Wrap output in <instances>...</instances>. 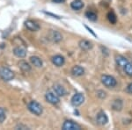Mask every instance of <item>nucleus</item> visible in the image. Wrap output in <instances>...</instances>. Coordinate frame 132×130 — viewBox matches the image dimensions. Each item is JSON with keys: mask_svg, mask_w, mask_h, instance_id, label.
<instances>
[{"mask_svg": "<svg viewBox=\"0 0 132 130\" xmlns=\"http://www.w3.org/2000/svg\"><path fill=\"white\" fill-rule=\"evenodd\" d=\"M0 78L4 81H11L14 78V72L9 68L1 67L0 68Z\"/></svg>", "mask_w": 132, "mask_h": 130, "instance_id": "1", "label": "nucleus"}, {"mask_svg": "<svg viewBox=\"0 0 132 130\" xmlns=\"http://www.w3.org/2000/svg\"><path fill=\"white\" fill-rule=\"evenodd\" d=\"M101 83L107 88H114L117 84V81L116 78L114 76L108 75H103L101 76Z\"/></svg>", "mask_w": 132, "mask_h": 130, "instance_id": "2", "label": "nucleus"}, {"mask_svg": "<svg viewBox=\"0 0 132 130\" xmlns=\"http://www.w3.org/2000/svg\"><path fill=\"white\" fill-rule=\"evenodd\" d=\"M27 107H28V110L32 114L37 115V116H40L42 114V106L36 101H31L28 104Z\"/></svg>", "mask_w": 132, "mask_h": 130, "instance_id": "3", "label": "nucleus"}, {"mask_svg": "<svg viewBox=\"0 0 132 130\" xmlns=\"http://www.w3.org/2000/svg\"><path fill=\"white\" fill-rule=\"evenodd\" d=\"M62 129L63 130H80L81 126L78 125V123L74 122L72 120H65L64 123L63 124Z\"/></svg>", "mask_w": 132, "mask_h": 130, "instance_id": "4", "label": "nucleus"}, {"mask_svg": "<svg viewBox=\"0 0 132 130\" xmlns=\"http://www.w3.org/2000/svg\"><path fill=\"white\" fill-rule=\"evenodd\" d=\"M85 101V97L82 93H76L71 98V105L73 106H81Z\"/></svg>", "mask_w": 132, "mask_h": 130, "instance_id": "5", "label": "nucleus"}, {"mask_svg": "<svg viewBox=\"0 0 132 130\" xmlns=\"http://www.w3.org/2000/svg\"><path fill=\"white\" fill-rule=\"evenodd\" d=\"M45 99L48 103L52 104V105H56L60 102V99H59V96L56 95V93L53 92H47L45 95Z\"/></svg>", "mask_w": 132, "mask_h": 130, "instance_id": "6", "label": "nucleus"}, {"mask_svg": "<svg viewBox=\"0 0 132 130\" xmlns=\"http://www.w3.org/2000/svg\"><path fill=\"white\" fill-rule=\"evenodd\" d=\"M51 61H52L53 64H55L56 67H62L65 63L64 57L60 55H55V56H53Z\"/></svg>", "mask_w": 132, "mask_h": 130, "instance_id": "7", "label": "nucleus"}, {"mask_svg": "<svg viewBox=\"0 0 132 130\" xmlns=\"http://www.w3.org/2000/svg\"><path fill=\"white\" fill-rule=\"evenodd\" d=\"M25 27H27L28 30L33 31V32H36L40 30V25L35 22V21L33 20H27L25 22Z\"/></svg>", "mask_w": 132, "mask_h": 130, "instance_id": "8", "label": "nucleus"}, {"mask_svg": "<svg viewBox=\"0 0 132 130\" xmlns=\"http://www.w3.org/2000/svg\"><path fill=\"white\" fill-rule=\"evenodd\" d=\"M96 120H97L98 124H100L101 126H104V125H106L108 123V118L107 114H106L104 112H100L99 114H97Z\"/></svg>", "mask_w": 132, "mask_h": 130, "instance_id": "9", "label": "nucleus"}, {"mask_svg": "<svg viewBox=\"0 0 132 130\" xmlns=\"http://www.w3.org/2000/svg\"><path fill=\"white\" fill-rule=\"evenodd\" d=\"M53 90H54L55 93H56V95H58L59 97H61V96H64V95L67 94V91H66L65 88L61 84H54V86H53Z\"/></svg>", "mask_w": 132, "mask_h": 130, "instance_id": "10", "label": "nucleus"}, {"mask_svg": "<svg viewBox=\"0 0 132 130\" xmlns=\"http://www.w3.org/2000/svg\"><path fill=\"white\" fill-rule=\"evenodd\" d=\"M78 45H79V48L84 51H89L93 47V43L86 40H81L79 41V43H78Z\"/></svg>", "mask_w": 132, "mask_h": 130, "instance_id": "11", "label": "nucleus"}, {"mask_svg": "<svg viewBox=\"0 0 132 130\" xmlns=\"http://www.w3.org/2000/svg\"><path fill=\"white\" fill-rule=\"evenodd\" d=\"M50 39L53 42H59L63 40V35L57 31H51L50 33Z\"/></svg>", "mask_w": 132, "mask_h": 130, "instance_id": "12", "label": "nucleus"}, {"mask_svg": "<svg viewBox=\"0 0 132 130\" xmlns=\"http://www.w3.org/2000/svg\"><path fill=\"white\" fill-rule=\"evenodd\" d=\"M84 73H85V70L83 69L81 66L77 65L74 66L71 69V74L74 76H81L84 75Z\"/></svg>", "mask_w": 132, "mask_h": 130, "instance_id": "13", "label": "nucleus"}, {"mask_svg": "<svg viewBox=\"0 0 132 130\" xmlns=\"http://www.w3.org/2000/svg\"><path fill=\"white\" fill-rule=\"evenodd\" d=\"M13 54L19 58H24L27 55V50L23 48H20V47H17L13 49Z\"/></svg>", "mask_w": 132, "mask_h": 130, "instance_id": "14", "label": "nucleus"}, {"mask_svg": "<svg viewBox=\"0 0 132 130\" xmlns=\"http://www.w3.org/2000/svg\"><path fill=\"white\" fill-rule=\"evenodd\" d=\"M116 63L118 66H120V67H122V68H124V66L129 63V61H128V59L126 57L122 56V55H116Z\"/></svg>", "mask_w": 132, "mask_h": 130, "instance_id": "15", "label": "nucleus"}, {"mask_svg": "<svg viewBox=\"0 0 132 130\" xmlns=\"http://www.w3.org/2000/svg\"><path fill=\"white\" fill-rule=\"evenodd\" d=\"M30 62H31L32 64L36 68H41V67H42V65H43V63H42V59L38 56H35V55L30 57Z\"/></svg>", "mask_w": 132, "mask_h": 130, "instance_id": "16", "label": "nucleus"}, {"mask_svg": "<svg viewBox=\"0 0 132 130\" xmlns=\"http://www.w3.org/2000/svg\"><path fill=\"white\" fill-rule=\"evenodd\" d=\"M71 7L73 10H81L84 7V3H83L82 0H74L73 2L71 4Z\"/></svg>", "mask_w": 132, "mask_h": 130, "instance_id": "17", "label": "nucleus"}, {"mask_svg": "<svg viewBox=\"0 0 132 130\" xmlns=\"http://www.w3.org/2000/svg\"><path fill=\"white\" fill-rule=\"evenodd\" d=\"M19 67L20 69L24 72H28L31 70V66L29 65V63H27V62L25 61H20L19 63Z\"/></svg>", "mask_w": 132, "mask_h": 130, "instance_id": "18", "label": "nucleus"}, {"mask_svg": "<svg viewBox=\"0 0 132 130\" xmlns=\"http://www.w3.org/2000/svg\"><path fill=\"white\" fill-rule=\"evenodd\" d=\"M113 109L116 110V111H121L122 109V106H123V103L121 99H116L114 101L113 103Z\"/></svg>", "mask_w": 132, "mask_h": 130, "instance_id": "19", "label": "nucleus"}, {"mask_svg": "<svg viewBox=\"0 0 132 130\" xmlns=\"http://www.w3.org/2000/svg\"><path fill=\"white\" fill-rule=\"evenodd\" d=\"M86 17L91 21H96L98 19L97 14L93 12H91V11H88V12H86Z\"/></svg>", "mask_w": 132, "mask_h": 130, "instance_id": "20", "label": "nucleus"}, {"mask_svg": "<svg viewBox=\"0 0 132 130\" xmlns=\"http://www.w3.org/2000/svg\"><path fill=\"white\" fill-rule=\"evenodd\" d=\"M124 71L126 73V75H128L129 76H132V63L129 62L126 65L124 66Z\"/></svg>", "mask_w": 132, "mask_h": 130, "instance_id": "21", "label": "nucleus"}, {"mask_svg": "<svg viewBox=\"0 0 132 130\" xmlns=\"http://www.w3.org/2000/svg\"><path fill=\"white\" fill-rule=\"evenodd\" d=\"M108 19L112 24H116V21H117V18H116V15L113 12H109L108 14Z\"/></svg>", "mask_w": 132, "mask_h": 130, "instance_id": "22", "label": "nucleus"}, {"mask_svg": "<svg viewBox=\"0 0 132 130\" xmlns=\"http://www.w3.org/2000/svg\"><path fill=\"white\" fill-rule=\"evenodd\" d=\"M6 118V115H5V112L4 110V108L0 107V122H4Z\"/></svg>", "mask_w": 132, "mask_h": 130, "instance_id": "23", "label": "nucleus"}, {"mask_svg": "<svg viewBox=\"0 0 132 130\" xmlns=\"http://www.w3.org/2000/svg\"><path fill=\"white\" fill-rule=\"evenodd\" d=\"M97 96L100 98V99H105L106 97H107V93L105 92V91H97Z\"/></svg>", "mask_w": 132, "mask_h": 130, "instance_id": "24", "label": "nucleus"}, {"mask_svg": "<svg viewBox=\"0 0 132 130\" xmlns=\"http://www.w3.org/2000/svg\"><path fill=\"white\" fill-rule=\"evenodd\" d=\"M126 92L129 93V94H132V83H130L126 88Z\"/></svg>", "mask_w": 132, "mask_h": 130, "instance_id": "25", "label": "nucleus"}, {"mask_svg": "<svg viewBox=\"0 0 132 130\" xmlns=\"http://www.w3.org/2000/svg\"><path fill=\"white\" fill-rule=\"evenodd\" d=\"M52 1L56 4H62V3H64L65 0H52Z\"/></svg>", "mask_w": 132, "mask_h": 130, "instance_id": "26", "label": "nucleus"}, {"mask_svg": "<svg viewBox=\"0 0 132 130\" xmlns=\"http://www.w3.org/2000/svg\"><path fill=\"white\" fill-rule=\"evenodd\" d=\"M16 128H20V129H27V127L26 126H23V125H19L16 127Z\"/></svg>", "mask_w": 132, "mask_h": 130, "instance_id": "27", "label": "nucleus"}, {"mask_svg": "<svg viewBox=\"0 0 132 130\" xmlns=\"http://www.w3.org/2000/svg\"><path fill=\"white\" fill-rule=\"evenodd\" d=\"M86 27V28H87V29H88V30H89V32H91V33H93V35H94V36H96V34H95V33H93V31H92V29H90V28H89V27Z\"/></svg>", "mask_w": 132, "mask_h": 130, "instance_id": "28", "label": "nucleus"}]
</instances>
